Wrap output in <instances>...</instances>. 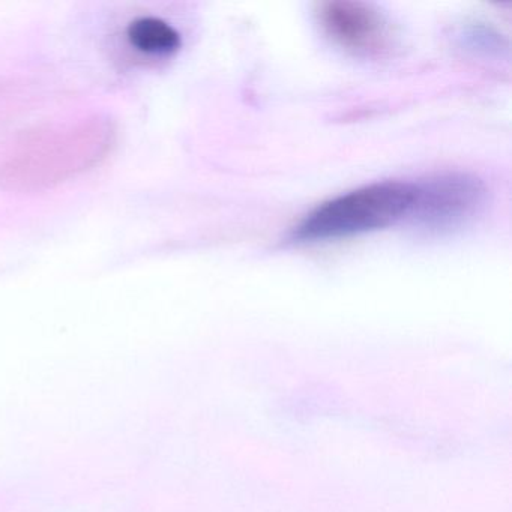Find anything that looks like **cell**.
<instances>
[{
	"instance_id": "obj_1",
	"label": "cell",
	"mask_w": 512,
	"mask_h": 512,
	"mask_svg": "<svg viewBox=\"0 0 512 512\" xmlns=\"http://www.w3.org/2000/svg\"><path fill=\"white\" fill-rule=\"evenodd\" d=\"M415 182L365 185L323 203L290 233L295 244L350 238L407 220L415 202Z\"/></svg>"
},
{
	"instance_id": "obj_2",
	"label": "cell",
	"mask_w": 512,
	"mask_h": 512,
	"mask_svg": "<svg viewBox=\"0 0 512 512\" xmlns=\"http://www.w3.org/2000/svg\"><path fill=\"white\" fill-rule=\"evenodd\" d=\"M409 220L428 230H451L475 218L487 202L484 182L470 173L446 172L415 182Z\"/></svg>"
},
{
	"instance_id": "obj_3",
	"label": "cell",
	"mask_w": 512,
	"mask_h": 512,
	"mask_svg": "<svg viewBox=\"0 0 512 512\" xmlns=\"http://www.w3.org/2000/svg\"><path fill=\"white\" fill-rule=\"evenodd\" d=\"M319 19L328 37L358 55H382L391 44L385 17L361 2H326L320 5Z\"/></svg>"
},
{
	"instance_id": "obj_4",
	"label": "cell",
	"mask_w": 512,
	"mask_h": 512,
	"mask_svg": "<svg viewBox=\"0 0 512 512\" xmlns=\"http://www.w3.org/2000/svg\"><path fill=\"white\" fill-rule=\"evenodd\" d=\"M128 43L139 55L164 58L181 49V34L157 17L134 20L127 29Z\"/></svg>"
}]
</instances>
